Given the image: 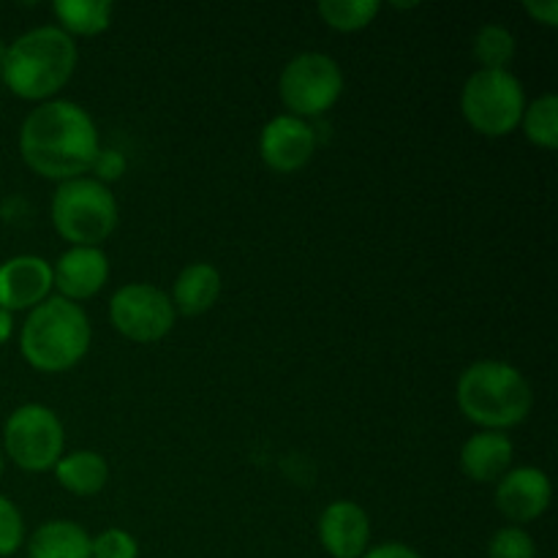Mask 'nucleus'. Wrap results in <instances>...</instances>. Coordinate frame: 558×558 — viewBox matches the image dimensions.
Wrapping results in <instances>:
<instances>
[{"mask_svg":"<svg viewBox=\"0 0 558 558\" xmlns=\"http://www.w3.org/2000/svg\"><path fill=\"white\" fill-rule=\"evenodd\" d=\"M20 156L31 172L54 183L85 178L101 156L96 120L71 98L36 104L20 125Z\"/></svg>","mask_w":558,"mask_h":558,"instance_id":"f257e3e1","label":"nucleus"},{"mask_svg":"<svg viewBox=\"0 0 558 558\" xmlns=\"http://www.w3.org/2000/svg\"><path fill=\"white\" fill-rule=\"evenodd\" d=\"M52 14L60 31L69 33L71 38H90L109 31L114 5L109 0H54Z\"/></svg>","mask_w":558,"mask_h":558,"instance_id":"6ab92c4d","label":"nucleus"},{"mask_svg":"<svg viewBox=\"0 0 558 558\" xmlns=\"http://www.w3.org/2000/svg\"><path fill=\"white\" fill-rule=\"evenodd\" d=\"M25 545V518L20 507L0 494V558L14 556Z\"/></svg>","mask_w":558,"mask_h":558,"instance_id":"b1692460","label":"nucleus"},{"mask_svg":"<svg viewBox=\"0 0 558 558\" xmlns=\"http://www.w3.org/2000/svg\"><path fill=\"white\" fill-rule=\"evenodd\" d=\"M93 537L74 521H47L25 539L27 558H90Z\"/></svg>","mask_w":558,"mask_h":558,"instance_id":"a211bd4d","label":"nucleus"},{"mask_svg":"<svg viewBox=\"0 0 558 558\" xmlns=\"http://www.w3.org/2000/svg\"><path fill=\"white\" fill-rule=\"evenodd\" d=\"M360 558H423V556L403 543H385V545H376V548H368Z\"/></svg>","mask_w":558,"mask_h":558,"instance_id":"bb28decb","label":"nucleus"},{"mask_svg":"<svg viewBox=\"0 0 558 558\" xmlns=\"http://www.w3.org/2000/svg\"><path fill=\"white\" fill-rule=\"evenodd\" d=\"M109 322L123 338L134 343H158L172 332L178 314L156 283H123L109 300Z\"/></svg>","mask_w":558,"mask_h":558,"instance_id":"1a4fd4ad","label":"nucleus"},{"mask_svg":"<svg viewBox=\"0 0 558 558\" xmlns=\"http://www.w3.org/2000/svg\"><path fill=\"white\" fill-rule=\"evenodd\" d=\"M3 58H5V41L0 38V82H3Z\"/></svg>","mask_w":558,"mask_h":558,"instance_id":"c85d7f7f","label":"nucleus"},{"mask_svg":"<svg viewBox=\"0 0 558 558\" xmlns=\"http://www.w3.org/2000/svg\"><path fill=\"white\" fill-rule=\"evenodd\" d=\"M11 336H14V314H9V311L0 308V347H3V343H9Z\"/></svg>","mask_w":558,"mask_h":558,"instance_id":"cd10ccee","label":"nucleus"},{"mask_svg":"<svg viewBox=\"0 0 558 558\" xmlns=\"http://www.w3.org/2000/svg\"><path fill=\"white\" fill-rule=\"evenodd\" d=\"M526 109L523 82L510 69H477L461 87V114L472 131L501 140L521 125Z\"/></svg>","mask_w":558,"mask_h":558,"instance_id":"423d86ee","label":"nucleus"},{"mask_svg":"<svg viewBox=\"0 0 558 558\" xmlns=\"http://www.w3.org/2000/svg\"><path fill=\"white\" fill-rule=\"evenodd\" d=\"M221 272L210 262H191L178 272L172 283L174 314L178 316H202L221 298Z\"/></svg>","mask_w":558,"mask_h":558,"instance_id":"dca6fc26","label":"nucleus"},{"mask_svg":"<svg viewBox=\"0 0 558 558\" xmlns=\"http://www.w3.org/2000/svg\"><path fill=\"white\" fill-rule=\"evenodd\" d=\"M3 452L22 472H49L65 452L63 420L44 403H22L3 423Z\"/></svg>","mask_w":558,"mask_h":558,"instance_id":"0eeeda50","label":"nucleus"},{"mask_svg":"<svg viewBox=\"0 0 558 558\" xmlns=\"http://www.w3.org/2000/svg\"><path fill=\"white\" fill-rule=\"evenodd\" d=\"M80 47L58 25H38L5 44L3 85L22 101H49L74 76Z\"/></svg>","mask_w":558,"mask_h":558,"instance_id":"f03ea898","label":"nucleus"},{"mask_svg":"<svg viewBox=\"0 0 558 558\" xmlns=\"http://www.w3.org/2000/svg\"><path fill=\"white\" fill-rule=\"evenodd\" d=\"M488 558H537V543L523 526H505L490 537Z\"/></svg>","mask_w":558,"mask_h":558,"instance_id":"5701e85b","label":"nucleus"},{"mask_svg":"<svg viewBox=\"0 0 558 558\" xmlns=\"http://www.w3.org/2000/svg\"><path fill=\"white\" fill-rule=\"evenodd\" d=\"M550 501H554V483L548 472L537 466H512L494 490L496 510L510 521V526L534 523L548 512Z\"/></svg>","mask_w":558,"mask_h":558,"instance_id":"9d476101","label":"nucleus"},{"mask_svg":"<svg viewBox=\"0 0 558 558\" xmlns=\"http://www.w3.org/2000/svg\"><path fill=\"white\" fill-rule=\"evenodd\" d=\"M523 136L532 142L534 147L543 150H556L558 147V96L556 93H543L534 101H526L523 109L521 125Z\"/></svg>","mask_w":558,"mask_h":558,"instance_id":"aec40b11","label":"nucleus"},{"mask_svg":"<svg viewBox=\"0 0 558 558\" xmlns=\"http://www.w3.org/2000/svg\"><path fill=\"white\" fill-rule=\"evenodd\" d=\"M52 262L36 254H16L0 262V308L33 311L52 298Z\"/></svg>","mask_w":558,"mask_h":558,"instance_id":"f8f14e48","label":"nucleus"},{"mask_svg":"<svg viewBox=\"0 0 558 558\" xmlns=\"http://www.w3.org/2000/svg\"><path fill=\"white\" fill-rule=\"evenodd\" d=\"M0 477H3V450H0Z\"/></svg>","mask_w":558,"mask_h":558,"instance_id":"c756f323","label":"nucleus"},{"mask_svg":"<svg viewBox=\"0 0 558 558\" xmlns=\"http://www.w3.org/2000/svg\"><path fill=\"white\" fill-rule=\"evenodd\" d=\"M472 52L480 69H510V63L518 54V38L501 22H488L474 36Z\"/></svg>","mask_w":558,"mask_h":558,"instance_id":"412c9836","label":"nucleus"},{"mask_svg":"<svg viewBox=\"0 0 558 558\" xmlns=\"http://www.w3.org/2000/svg\"><path fill=\"white\" fill-rule=\"evenodd\" d=\"M278 96L294 118H319L343 96V69L327 52H300L287 60L278 76Z\"/></svg>","mask_w":558,"mask_h":558,"instance_id":"6e6552de","label":"nucleus"},{"mask_svg":"<svg viewBox=\"0 0 558 558\" xmlns=\"http://www.w3.org/2000/svg\"><path fill=\"white\" fill-rule=\"evenodd\" d=\"M523 11H526L534 22H539V25H558V0H526V3H523Z\"/></svg>","mask_w":558,"mask_h":558,"instance_id":"a878e982","label":"nucleus"},{"mask_svg":"<svg viewBox=\"0 0 558 558\" xmlns=\"http://www.w3.org/2000/svg\"><path fill=\"white\" fill-rule=\"evenodd\" d=\"M381 11L376 0H319L316 14L327 27L338 33H357L368 27Z\"/></svg>","mask_w":558,"mask_h":558,"instance_id":"4be33fe9","label":"nucleus"},{"mask_svg":"<svg viewBox=\"0 0 558 558\" xmlns=\"http://www.w3.org/2000/svg\"><path fill=\"white\" fill-rule=\"evenodd\" d=\"M515 461V441L501 430H477L469 436L461 447V463L463 477L480 485H494L505 477Z\"/></svg>","mask_w":558,"mask_h":558,"instance_id":"2eb2a0df","label":"nucleus"},{"mask_svg":"<svg viewBox=\"0 0 558 558\" xmlns=\"http://www.w3.org/2000/svg\"><path fill=\"white\" fill-rule=\"evenodd\" d=\"M49 218L60 238L69 245H98L109 240L118 229L120 207L118 196L98 178H74L58 183Z\"/></svg>","mask_w":558,"mask_h":558,"instance_id":"39448f33","label":"nucleus"},{"mask_svg":"<svg viewBox=\"0 0 558 558\" xmlns=\"http://www.w3.org/2000/svg\"><path fill=\"white\" fill-rule=\"evenodd\" d=\"M316 153V131L308 120L283 112L265 123L259 134V156L267 169L292 174L303 169Z\"/></svg>","mask_w":558,"mask_h":558,"instance_id":"9b49d317","label":"nucleus"},{"mask_svg":"<svg viewBox=\"0 0 558 558\" xmlns=\"http://www.w3.org/2000/svg\"><path fill=\"white\" fill-rule=\"evenodd\" d=\"M109 256L98 245H69L58 262H52V283L58 298L82 303L107 287Z\"/></svg>","mask_w":558,"mask_h":558,"instance_id":"ddd939ff","label":"nucleus"},{"mask_svg":"<svg viewBox=\"0 0 558 558\" xmlns=\"http://www.w3.org/2000/svg\"><path fill=\"white\" fill-rule=\"evenodd\" d=\"M456 401L463 417L480 430L507 434L526 423L534 407V392L521 368L505 360H477L461 371Z\"/></svg>","mask_w":558,"mask_h":558,"instance_id":"7ed1b4c3","label":"nucleus"},{"mask_svg":"<svg viewBox=\"0 0 558 558\" xmlns=\"http://www.w3.org/2000/svg\"><path fill=\"white\" fill-rule=\"evenodd\" d=\"M319 543L330 558H360L371 548V518L357 501L338 499L322 510Z\"/></svg>","mask_w":558,"mask_h":558,"instance_id":"4468645a","label":"nucleus"},{"mask_svg":"<svg viewBox=\"0 0 558 558\" xmlns=\"http://www.w3.org/2000/svg\"><path fill=\"white\" fill-rule=\"evenodd\" d=\"M93 341V325L87 311L71 300H44L20 330V352L25 363L38 374H65L85 360Z\"/></svg>","mask_w":558,"mask_h":558,"instance_id":"20e7f679","label":"nucleus"},{"mask_svg":"<svg viewBox=\"0 0 558 558\" xmlns=\"http://www.w3.org/2000/svg\"><path fill=\"white\" fill-rule=\"evenodd\" d=\"M52 472L60 488L71 496H80V499L98 496L109 483V463L96 450L63 452Z\"/></svg>","mask_w":558,"mask_h":558,"instance_id":"f3484780","label":"nucleus"},{"mask_svg":"<svg viewBox=\"0 0 558 558\" xmlns=\"http://www.w3.org/2000/svg\"><path fill=\"white\" fill-rule=\"evenodd\" d=\"M90 558H140V543L125 529H104L93 537Z\"/></svg>","mask_w":558,"mask_h":558,"instance_id":"393cba45","label":"nucleus"}]
</instances>
